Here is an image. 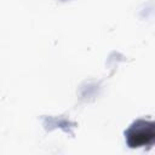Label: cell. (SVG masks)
<instances>
[{
    "instance_id": "obj_1",
    "label": "cell",
    "mask_w": 155,
    "mask_h": 155,
    "mask_svg": "<svg viewBox=\"0 0 155 155\" xmlns=\"http://www.w3.org/2000/svg\"><path fill=\"white\" fill-rule=\"evenodd\" d=\"M154 137V130H153V125L150 124L149 126H147V124L143 122V126H133L130 132H128V143L131 144V147H138V145H143L147 144L148 142H150Z\"/></svg>"
}]
</instances>
